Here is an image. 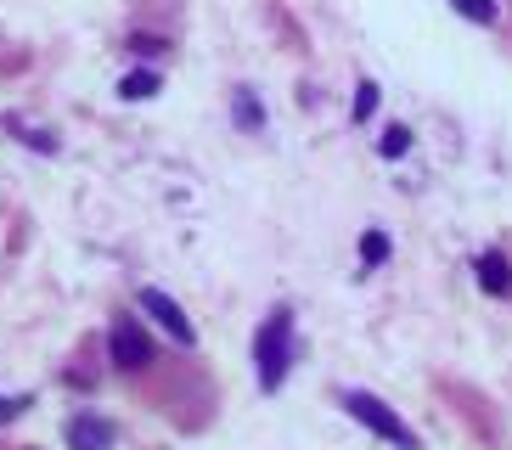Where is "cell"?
<instances>
[{
  "mask_svg": "<svg viewBox=\"0 0 512 450\" xmlns=\"http://www.w3.org/2000/svg\"><path fill=\"white\" fill-rule=\"evenodd\" d=\"M287 366H293V315L271 310V321L259 327L254 338V372H259V389H282Z\"/></svg>",
  "mask_w": 512,
  "mask_h": 450,
  "instance_id": "6da1fadb",
  "label": "cell"
},
{
  "mask_svg": "<svg viewBox=\"0 0 512 450\" xmlns=\"http://www.w3.org/2000/svg\"><path fill=\"white\" fill-rule=\"evenodd\" d=\"M344 405H349V417H355V422H366V428H372V434H383L389 445H400V450H417V434H411L406 422L394 417V411H389L383 400H377V394H366V389H349V394H344Z\"/></svg>",
  "mask_w": 512,
  "mask_h": 450,
  "instance_id": "7a4b0ae2",
  "label": "cell"
},
{
  "mask_svg": "<svg viewBox=\"0 0 512 450\" xmlns=\"http://www.w3.org/2000/svg\"><path fill=\"white\" fill-rule=\"evenodd\" d=\"M107 349H113V366H124V372H141V366L152 360V344H147V332H141L136 315H119V321H113Z\"/></svg>",
  "mask_w": 512,
  "mask_h": 450,
  "instance_id": "3957f363",
  "label": "cell"
},
{
  "mask_svg": "<svg viewBox=\"0 0 512 450\" xmlns=\"http://www.w3.org/2000/svg\"><path fill=\"white\" fill-rule=\"evenodd\" d=\"M141 310H147L152 321H158V327H164L169 338H175V344H186V349L197 344V327L186 321V310H181L175 299H169L164 287H141Z\"/></svg>",
  "mask_w": 512,
  "mask_h": 450,
  "instance_id": "277c9868",
  "label": "cell"
},
{
  "mask_svg": "<svg viewBox=\"0 0 512 450\" xmlns=\"http://www.w3.org/2000/svg\"><path fill=\"white\" fill-rule=\"evenodd\" d=\"M68 445H74V450H113V422L74 417V422H68Z\"/></svg>",
  "mask_w": 512,
  "mask_h": 450,
  "instance_id": "5b68a950",
  "label": "cell"
},
{
  "mask_svg": "<svg viewBox=\"0 0 512 450\" xmlns=\"http://www.w3.org/2000/svg\"><path fill=\"white\" fill-rule=\"evenodd\" d=\"M479 287L484 293H512V265H507V254H479Z\"/></svg>",
  "mask_w": 512,
  "mask_h": 450,
  "instance_id": "8992f818",
  "label": "cell"
},
{
  "mask_svg": "<svg viewBox=\"0 0 512 450\" xmlns=\"http://www.w3.org/2000/svg\"><path fill=\"white\" fill-rule=\"evenodd\" d=\"M383 259H389V237H383V231H366V237H361V265L377 270Z\"/></svg>",
  "mask_w": 512,
  "mask_h": 450,
  "instance_id": "52a82bcc",
  "label": "cell"
},
{
  "mask_svg": "<svg viewBox=\"0 0 512 450\" xmlns=\"http://www.w3.org/2000/svg\"><path fill=\"white\" fill-rule=\"evenodd\" d=\"M237 124L242 130H259L265 124V107L254 102V90H237Z\"/></svg>",
  "mask_w": 512,
  "mask_h": 450,
  "instance_id": "ba28073f",
  "label": "cell"
},
{
  "mask_svg": "<svg viewBox=\"0 0 512 450\" xmlns=\"http://www.w3.org/2000/svg\"><path fill=\"white\" fill-rule=\"evenodd\" d=\"M152 90H158V74H147V68H141V74H124L119 96H130V102H141V96H152Z\"/></svg>",
  "mask_w": 512,
  "mask_h": 450,
  "instance_id": "9c48e42d",
  "label": "cell"
},
{
  "mask_svg": "<svg viewBox=\"0 0 512 450\" xmlns=\"http://www.w3.org/2000/svg\"><path fill=\"white\" fill-rule=\"evenodd\" d=\"M456 12L473 23H496V0H456Z\"/></svg>",
  "mask_w": 512,
  "mask_h": 450,
  "instance_id": "30bf717a",
  "label": "cell"
},
{
  "mask_svg": "<svg viewBox=\"0 0 512 450\" xmlns=\"http://www.w3.org/2000/svg\"><path fill=\"white\" fill-rule=\"evenodd\" d=\"M377 147H383V158H406V147H411V130H400V124H394V130L383 135V141H377Z\"/></svg>",
  "mask_w": 512,
  "mask_h": 450,
  "instance_id": "8fae6325",
  "label": "cell"
},
{
  "mask_svg": "<svg viewBox=\"0 0 512 450\" xmlns=\"http://www.w3.org/2000/svg\"><path fill=\"white\" fill-rule=\"evenodd\" d=\"M377 107V85H361V96H355V119H366Z\"/></svg>",
  "mask_w": 512,
  "mask_h": 450,
  "instance_id": "7c38bea8",
  "label": "cell"
}]
</instances>
